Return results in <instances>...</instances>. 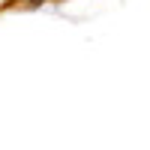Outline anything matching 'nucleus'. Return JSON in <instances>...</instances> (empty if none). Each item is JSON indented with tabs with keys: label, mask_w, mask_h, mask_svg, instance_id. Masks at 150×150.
Wrapping results in <instances>:
<instances>
[{
	"label": "nucleus",
	"mask_w": 150,
	"mask_h": 150,
	"mask_svg": "<svg viewBox=\"0 0 150 150\" xmlns=\"http://www.w3.org/2000/svg\"><path fill=\"white\" fill-rule=\"evenodd\" d=\"M30 3H48V0H30Z\"/></svg>",
	"instance_id": "1"
}]
</instances>
